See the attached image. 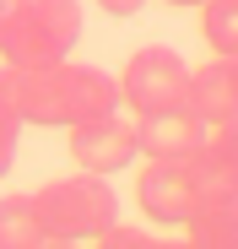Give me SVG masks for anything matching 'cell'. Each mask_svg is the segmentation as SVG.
Listing matches in <instances>:
<instances>
[{"mask_svg": "<svg viewBox=\"0 0 238 249\" xmlns=\"http://www.w3.org/2000/svg\"><path fill=\"white\" fill-rule=\"evenodd\" d=\"M17 98H22V124H38V130H70L92 114L119 108L114 76L98 65H76L70 54L17 71Z\"/></svg>", "mask_w": 238, "mask_h": 249, "instance_id": "6da1fadb", "label": "cell"}, {"mask_svg": "<svg viewBox=\"0 0 238 249\" xmlns=\"http://www.w3.org/2000/svg\"><path fill=\"white\" fill-rule=\"evenodd\" d=\"M82 44V0H6L0 22V60L27 71L65 60Z\"/></svg>", "mask_w": 238, "mask_h": 249, "instance_id": "7a4b0ae2", "label": "cell"}, {"mask_svg": "<svg viewBox=\"0 0 238 249\" xmlns=\"http://www.w3.org/2000/svg\"><path fill=\"white\" fill-rule=\"evenodd\" d=\"M33 195V212L44 222L49 244H76V238H98L114 217H119V195L103 174H65V179H49L27 190Z\"/></svg>", "mask_w": 238, "mask_h": 249, "instance_id": "3957f363", "label": "cell"}, {"mask_svg": "<svg viewBox=\"0 0 238 249\" xmlns=\"http://www.w3.org/2000/svg\"><path fill=\"white\" fill-rule=\"evenodd\" d=\"M119 103L136 114H163V108H184L189 103V65L179 60V49L168 44H141L125 71L114 76Z\"/></svg>", "mask_w": 238, "mask_h": 249, "instance_id": "277c9868", "label": "cell"}, {"mask_svg": "<svg viewBox=\"0 0 238 249\" xmlns=\"http://www.w3.org/2000/svg\"><path fill=\"white\" fill-rule=\"evenodd\" d=\"M136 206L157 228H184L201 206V174L189 157H146L136 174Z\"/></svg>", "mask_w": 238, "mask_h": 249, "instance_id": "5b68a950", "label": "cell"}, {"mask_svg": "<svg viewBox=\"0 0 238 249\" xmlns=\"http://www.w3.org/2000/svg\"><path fill=\"white\" fill-rule=\"evenodd\" d=\"M70 157H76L82 174H103V179L125 174L141 157L136 152V114L108 108V114H92L82 124H70Z\"/></svg>", "mask_w": 238, "mask_h": 249, "instance_id": "8992f818", "label": "cell"}, {"mask_svg": "<svg viewBox=\"0 0 238 249\" xmlns=\"http://www.w3.org/2000/svg\"><path fill=\"white\" fill-rule=\"evenodd\" d=\"M206 136V119L184 108H163V114H136V152L141 157H195Z\"/></svg>", "mask_w": 238, "mask_h": 249, "instance_id": "52a82bcc", "label": "cell"}, {"mask_svg": "<svg viewBox=\"0 0 238 249\" xmlns=\"http://www.w3.org/2000/svg\"><path fill=\"white\" fill-rule=\"evenodd\" d=\"M189 108L206 124L238 119V54H211V65L189 71Z\"/></svg>", "mask_w": 238, "mask_h": 249, "instance_id": "ba28073f", "label": "cell"}, {"mask_svg": "<svg viewBox=\"0 0 238 249\" xmlns=\"http://www.w3.org/2000/svg\"><path fill=\"white\" fill-rule=\"evenodd\" d=\"M0 249H49V233L33 212V195H6L0 200Z\"/></svg>", "mask_w": 238, "mask_h": 249, "instance_id": "9c48e42d", "label": "cell"}, {"mask_svg": "<svg viewBox=\"0 0 238 249\" xmlns=\"http://www.w3.org/2000/svg\"><path fill=\"white\" fill-rule=\"evenodd\" d=\"M27 130L22 124V98H17V65L0 60V179L11 174L17 162V136Z\"/></svg>", "mask_w": 238, "mask_h": 249, "instance_id": "30bf717a", "label": "cell"}, {"mask_svg": "<svg viewBox=\"0 0 238 249\" xmlns=\"http://www.w3.org/2000/svg\"><path fill=\"white\" fill-rule=\"evenodd\" d=\"M201 33L211 54H238V0H201Z\"/></svg>", "mask_w": 238, "mask_h": 249, "instance_id": "8fae6325", "label": "cell"}, {"mask_svg": "<svg viewBox=\"0 0 238 249\" xmlns=\"http://www.w3.org/2000/svg\"><path fill=\"white\" fill-rule=\"evenodd\" d=\"M92 244H103V249H157V238H152L146 228H130V222H119V217H114Z\"/></svg>", "mask_w": 238, "mask_h": 249, "instance_id": "7c38bea8", "label": "cell"}, {"mask_svg": "<svg viewBox=\"0 0 238 249\" xmlns=\"http://www.w3.org/2000/svg\"><path fill=\"white\" fill-rule=\"evenodd\" d=\"M146 6H152V0H98V11L114 17V22H130V17H141Z\"/></svg>", "mask_w": 238, "mask_h": 249, "instance_id": "4fadbf2b", "label": "cell"}, {"mask_svg": "<svg viewBox=\"0 0 238 249\" xmlns=\"http://www.w3.org/2000/svg\"><path fill=\"white\" fill-rule=\"evenodd\" d=\"M163 6H179V11H195L201 0H163Z\"/></svg>", "mask_w": 238, "mask_h": 249, "instance_id": "5bb4252c", "label": "cell"}, {"mask_svg": "<svg viewBox=\"0 0 238 249\" xmlns=\"http://www.w3.org/2000/svg\"><path fill=\"white\" fill-rule=\"evenodd\" d=\"M0 22H6V0H0Z\"/></svg>", "mask_w": 238, "mask_h": 249, "instance_id": "9a60e30c", "label": "cell"}]
</instances>
